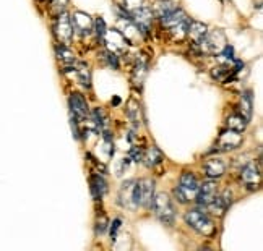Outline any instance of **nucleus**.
<instances>
[{
	"instance_id": "obj_27",
	"label": "nucleus",
	"mask_w": 263,
	"mask_h": 251,
	"mask_svg": "<svg viewBox=\"0 0 263 251\" xmlns=\"http://www.w3.org/2000/svg\"><path fill=\"white\" fill-rule=\"evenodd\" d=\"M108 225H109V221H108V217H106V214H101V217L97 216V219L94 222V233L97 237H101L103 233L108 230Z\"/></svg>"
},
{
	"instance_id": "obj_25",
	"label": "nucleus",
	"mask_w": 263,
	"mask_h": 251,
	"mask_svg": "<svg viewBox=\"0 0 263 251\" xmlns=\"http://www.w3.org/2000/svg\"><path fill=\"white\" fill-rule=\"evenodd\" d=\"M93 32L100 41H104L106 32H108V28H106V21L101 18V16H97L96 20H93Z\"/></svg>"
},
{
	"instance_id": "obj_24",
	"label": "nucleus",
	"mask_w": 263,
	"mask_h": 251,
	"mask_svg": "<svg viewBox=\"0 0 263 251\" xmlns=\"http://www.w3.org/2000/svg\"><path fill=\"white\" fill-rule=\"evenodd\" d=\"M91 119H93V122L96 123V127L100 128V130H104L106 125H108V117L104 115L103 109H100V107H97V109H93Z\"/></svg>"
},
{
	"instance_id": "obj_17",
	"label": "nucleus",
	"mask_w": 263,
	"mask_h": 251,
	"mask_svg": "<svg viewBox=\"0 0 263 251\" xmlns=\"http://www.w3.org/2000/svg\"><path fill=\"white\" fill-rule=\"evenodd\" d=\"M252 109H253L252 93H250V91H244L242 96H241V102H239V114L247 122L252 120Z\"/></svg>"
},
{
	"instance_id": "obj_30",
	"label": "nucleus",
	"mask_w": 263,
	"mask_h": 251,
	"mask_svg": "<svg viewBox=\"0 0 263 251\" xmlns=\"http://www.w3.org/2000/svg\"><path fill=\"white\" fill-rule=\"evenodd\" d=\"M146 0H124V8L127 12H132L135 10L138 7H143Z\"/></svg>"
},
{
	"instance_id": "obj_29",
	"label": "nucleus",
	"mask_w": 263,
	"mask_h": 251,
	"mask_svg": "<svg viewBox=\"0 0 263 251\" xmlns=\"http://www.w3.org/2000/svg\"><path fill=\"white\" fill-rule=\"evenodd\" d=\"M67 5H69V0H52V12L55 13V16L63 13Z\"/></svg>"
},
{
	"instance_id": "obj_14",
	"label": "nucleus",
	"mask_w": 263,
	"mask_h": 251,
	"mask_svg": "<svg viewBox=\"0 0 263 251\" xmlns=\"http://www.w3.org/2000/svg\"><path fill=\"white\" fill-rule=\"evenodd\" d=\"M89 190H91L93 199L100 201L106 195V191H108V182L100 173H91V177H89Z\"/></svg>"
},
{
	"instance_id": "obj_1",
	"label": "nucleus",
	"mask_w": 263,
	"mask_h": 251,
	"mask_svg": "<svg viewBox=\"0 0 263 251\" xmlns=\"http://www.w3.org/2000/svg\"><path fill=\"white\" fill-rule=\"evenodd\" d=\"M184 219L187 225L196 233H200L203 237H213L216 235V225L211 221V217L203 211V209H188L185 212Z\"/></svg>"
},
{
	"instance_id": "obj_34",
	"label": "nucleus",
	"mask_w": 263,
	"mask_h": 251,
	"mask_svg": "<svg viewBox=\"0 0 263 251\" xmlns=\"http://www.w3.org/2000/svg\"><path fill=\"white\" fill-rule=\"evenodd\" d=\"M120 104V99L119 97H114L112 99V105H119Z\"/></svg>"
},
{
	"instance_id": "obj_11",
	"label": "nucleus",
	"mask_w": 263,
	"mask_h": 251,
	"mask_svg": "<svg viewBox=\"0 0 263 251\" xmlns=\"http://www.w3.org/2000/svg\"><path fill=\"white\" fill-rule=\"evenodd\" d=\"M203 170L208 178H213V180L221 178L226 172V162L219 157H211L208 161H205Z\"/></svg>"
},
{
	"instance_id": "obj_12",
	"label": "nucleus",
	"mask_w": 263,
	"mask_h": 251,
	"mask_svg": "<svg viewBox=\"0 0 263 251\" xmlns=\"http://www.w3.org/2000/svg\"><path fill=\"white\" fill-rule=\"evenodd\" d=\"M69 105H70V112L75 115L77 119H85V117H88V114H89V107H88L86 99L78 93L70 94Z\"/></svg>"
},
{
	"instance_id": "obj_5",
	"label": "nucleus",
	"mask_w": 263,
	"mask_h": 251,
	"mask_svg": "<svg viewBox=\"0 0 263 251\" xmlns=\"http://www.w3.org/2000/svg\"><path fill=\"white\" fill-rule=\"evenodd\" d=\"M239 180L247 190H257L260 187V180H261L260 165H257L253 161L244 164V167L239 172Z\"/></svg>"
},
{
	"instance_id": "obj_32",
	"label": "nucleus",
	"mask_w": 263,
	"mask_h": 251,
	"mask_svg": "<svg viewBox=\"0 0 263 251\" xmlns=\"http://www.w3.org/2000/svg\"><path fill=\"white\" fill-rule=\"evenodd\" d=\"M120 224H122L120 219H114L112 224H111V240H112V241L117 238V232H119V229H120Z\"/></svg>"
},
{
	"instance_id": "obj_10",
	"label": "nucleus",
	"mask_w": 263,
	"mask_h": 251,
	"mask_svg": "<svg viewBox=\"0 0 263 251\" xmlns=\"http://www.w3.org/2000/svg\"><path fill=\"white\" fill-rule=\"evenodd\" d=\"M231 203H233V195H231V191H229V190H224L221 195H216L215 199H213L207 207H208L210 212H213L215 216L221 217V216H223V214L226 212V209H227L229 206H231Z\"/></svg>"
},
{
	"instance_id": "obj_31",
	"label": "nucleus",
	"mask_w": 263,
	"mask_h": 251,
	"mask_svg": "<svg viewBox=\"0 0 263 251\" xmlns=\"http://www.w3.org/2000/svg\"><path fill=\"white\" fill-rule=\"evenodd\" d=\"M106 58H108L109 65L112 66L114 70H119V57H117V54H114V52H111V50H108V52H106Z\"/></svg>"
},
{
	"instance_id": "obj_33",
	"label": "nucleus",
	"mask_w": 263,
	"mask_h": 251,
	"mask_svg": "<svg viewBox=\"0 0 263 251\" xmlns=\"http://www.w3.org/2000/svg\"><path fill=\"white\" fill-rule=\"evenodd\" d=\"M130 159H134V162H142V159H143V151L142 149H137L134 148L132 149V153H130Z\"/></svg>"
},
{
	"instance_id": "obj_15",
	"label": "nucleus",
	"mask_w": 263,
	"mask_h": 251,
	"mask_svg": "<svg viewBox=\"0 0 263 251\" xmlns=\"http://www.w3.org/2000/svg\"><path fill=\"white\" fill-rule=\"evenodd\" d=\"M140 185V195H142V204L145 207H151L153 196H154V182L151 178H142L138 182Z\"/></svg>"
},
{
	"instance_id": "obj_13",
	"label": "nucleus",
	"mask_w": 263,
	"mask_h": 251,
	"mask_svg": "<svg viewBox=\"0 0 263 251\" xmlns=\"http://www.w3.org/2000/svg\"><path fill=\"white\" fill-rule=\"evenodd\" d=\"M146 73H148V58H145V55H142L137 58L134 71H132V83H134V86H137V88L143 86Z\"/></svg>"
},
{
	"instance_id": "obj_19",
	"label": "nucleus",
	"mask_w": 263,
	"mask_h": 251,
	"mask_svg": "<svg viewBox=\"0 0 263 251\" xmlns=\"http://www.w3.org/2000/svg\"><path fill=\"white\" fill-rule=\"evenodd\" d=\"M226 125H227V128H231V130H234V131L242 133L245 128H247L249 122L245 120L241 114H231V115H229L227 119H226Z\"/></svg>"
},
{
	"instance_id": "obj_6",
	"label": "nucleus",
	"mask_w": 263,
	"mask_h": 251,
	"mask_svg": "<svg viewBox=\"0 0 263 251\" xmlns=\"http://www.w3.org/2000/svg\"><path fill=\"white\" fill-rule=\"evenodd\" d=\"M70 21L75 34L81 38H88L89 34H93V20L91 16L85 12H73L70 15Z\"/></svg>"
},
{
	"instance_id": "obj_16",
	"label": "nucleus",
	"mask_w": 263,
	"mask_h": 251,
	"mask_svg": "<svg viewBox=\"0 0 263 251\" xmlns=\"http://www.w3.org/2000/svg\"><path fill=\"white\" fill-rule=\"evenodd\" d=\"M208 32V28L207 24H203L202 21H195V20H190V24H188V31L187 34L190 36V39L193 41V44H199L200 41L207 36Z\"/></svg>"
},
{
	"instance_id": "obj_21",
	"label": "nucleus",
	"mask_w": 263,
	"mask_h": 251,
	"mask_svg": "<svg viewBox=\"0 0 263 251\" xmlns=\"http://www.w3.org/2000/svg\"><path fill=\"white\" fill-rule=\"evenodd\" d=\"M55 54L59 57V60L65 65H72L75 63V54L69 49V46L65 44H57L55 46Z\"/></svg>"
},
{
	"instance_id": "obj_26",
	"label": "nucleus",
	"mask_w": 263,
	"mask_h": 251,
	"mask_svg": "<svg viewBox=\"0 0 263 251\" xmlns=\"http://www.w3.org/2000/svg\"><path fill=\"white\" fill-rule=\"evenodd\" d=\"M77 75H78V81H80L85 88H89V86H91V73H89V68H88V66L81 65L80 68L77 70Z\"/></svg>"
},
{
	"instance_id": "obj_3",
	"label": "nucleus",
	"mask_w": 263,
	"mask_h": 251,
	"mask_svg": "<svg viewBox=\"0 0 263 251\" xmlns=\"http://www.w3.org/2000/svg\"><path fill=\"white\" fill-rule=\"evenodd\" d=\"M151 207H153L156 217H158L164 225H168V227L174 225L176 207H174V203H172V199L168 193H158L156 196H153Z\"/></svg>"
},
{
	"instance_id": "obj_4",
	"label": "nucleus",
	"mask_w": 263,
	"mask_h": 251,
	"mask_svg": "<svg viewBox=\"0 0 263 251\" xmlns=\"http://www.w3.org/2000/svg\"><path fill=\"white\" fill-rule=\"evenodd\" d=\"M54 34H55V39L59 41V44H65V46H70L72 44L75 31H73V26H72L70 15H67V13L63 12V13L55 16Z\"/></svg>"
},
{
	"instance_id": "obj_9",
	"label": "nucleus",
	"mask_w": 263,
	"mask_h": 251,
	"mask_svg": "<svg viewBox=\"0 0 263 251\" xmlns=\"http://www.w3.org/2000/svg\"><path fill=\"white\" fill-rule=\"evenodd\" d=\"M104 44L109 46V50L114 54H122L125 52V47L130 44L128 39L124 36V32L119 31V29H112V31H108L104 36Z\"/></svg>"
},
{
	"instance_id": "obj_2",
	"label": "nucleus",
	"mask_w": 263,
	"mask_h": 251,
	"mask_svg": "<svg viewBox=\"0 0 263 251\" xmlns=\"http://www.w3.org/2000/svg\"><path fill=\"white\" fill-rule=\"evenodd\" d=\"M199 180L193 175V172H188L184 170L182 175L179 178V185L174 188V198L179 201L180 204H187L188 201H193L195 195H196V190H199Z\"/></svg>"
},
{
	"instance_id": "obj_20",
	"label": "nucleus",
	"mask_w": 263,
	"mask_h": 251,
	"mask_svg": "<svg viewBox=\"0 0 263 251\" xmlns=\"http://www.w3.org/2000/svg\"><path fill=\"white\" fill-rule=\"evenodd\" d=\"M134 183H135V180H127L125 183H122V187L119 190V204L120 206H130Z\"/></svg>"
},
{
	"instance_id": "obj_22",
	"label": "nucleus",
	"mask_w": 263,
	"mask_h": 251,
	"mask_svg": "<svg viewBox=\"0 0 263 251\" xmlns=\"http://www.w3.org/2000/svg\"><path fill=\"white\" fill-rule=\"evenodd\" d=\"M127 115H128L130 122L134 123L135 127H140V122H142V119H140V104L137 102L135 99H130V100H128Z\"/></svg>"
},
{
	"instance_id": "obj_7",
	"label": "nucleus",
	"mask_w": 263,
	"mask_h": 251,
	"mask_svg": "<svg viewBox=\"0 0 263 251\" xmlns=\"http://www.w3.org/2000/svg\"><path fill=\"white\" fill-rule=\"evenodd\" d=\"M218 195V183L216 180L213 178H208L207 182H203L202 185H199V190H196V195H195V199H196V204L200 207H207L215 196Z\"/></svg>"
},
{
	"instance_id": "obj_23",
	"label": "nucleus",
	"mask_w": 263,
	"mask_h": 251,
	"mask_svg": "<svg viewBox=\"0 0 263 251\" xmlns=\"http://www.w3.org/2000/svg\"><path fill=\"white\" fill-rule=\"evenodd\" d=\"M174 8H177V7H176L174 2H171V0H159V2L154 5V12L153 13H156L161 18V16L168 15L169 12L174 10Z\"/></svg>"
},
{
	"instance_id": "obj_18",
	"label": "nucleus",
	"mask_w": 263,
	"mask_h": 251,
	"mask_svg": "<svg viewBox=\"0 0 263 251\" xmlns=\"http://www.w3.org/2000/svg\"><path fill=\"white\" fill-rule=\"evenodd\" d=\"M143 161H145V164H146V167H156V165H159V164H162V161H164V154L161 153V151L156 148V146H153V148H150L146 151V153L143 154Z\"/></svg>"
},
{
	"instance_id": "obj_8",
	"label": "nucleus",
	"mask_w": 263,
	"mask_h": 251,
	"mask_svg": "<svg viewBox=\"0 0 263 251\" xmlns=\"http://www.w3.org/2000/svg\"><path fill=\"white\" fill-rule=\"evenodd\" d=\"M242 135L239 131H234L231 128H227V130H223L221 131V135L218 138V149L219 151H233V149H237L241 145H242Z\"/></svg>"
},
{
	"instance_id": "obj_28",
	"label": "nucleus",
	"mask_w": 263,
	"mask_h": 251,
	"mask_svg": "<svg viewBox=\"0 0 263 251\" xmlns=\"http://www.w3.org/2000/svg\"><path fill=\"white\" fill-rule=\"evenodd\" d=\"M231 73H234V71L229 68V63L219 65V66H216V68H213V71H211L213 78H216V80H226L227 75H231Z\"/></svg>"
}]
</instances>
